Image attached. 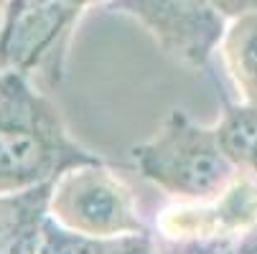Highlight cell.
<instances>
[{
  "label": "cell",
  "mask_w": 257,
  "mask_h": 254,
  "mask_svg": "<svg viewBox=\"0 0 257 254\" xmlns=\"http://www.w3.org/2000/svg\"><path fill=\"white\" fill-rule=\"evenodd\" d=\"M104 8L138 18L171 56L194 69L206 66L227 31L211 0H107Z\"/></svg>",
  "instance_id": "obj_5"
},
{
  "label": "cell",
  "mask_w": 257,
  "mask_h": 254,
  "mask_svg": "<svg viewBox=\"0 0 257 254\" xmlns=\"http://www.w3.org/2000/svg\"><path fill=\"white\" fill-rule=\"evenodd\" d=\"M94 3H102V6H104V3H107V0H92V6H94Z\"/></svg>",
  "instance_id": "obj_13"
},
{
  "label": "cell",
  "mask_w": 257,
  "mask_h": 254,
  "mask_svg": "<svg viewBox=\"0 0 257 254\" xmlns=\"http://www.w3.org/2000/svg\"><path fill=\"white\" fill-rule=\"evenodd\" d=\"M97 249H99V239L71 231L61 226L56 219L46 216L39 254H97Z\"/></svg>",
  "instance_id": "obj_10"
},
{
  "label": "cell",
  "mask_w": 257,
  "mask_h": 254,
  "mask_svg": "<svg viewBox=\"0 0 257 254\" xmlns=\"http://www.w3.org/2000/svg\"><path fill=\"white\" fill-rule=\"evenodd\" d=\"M211 3L216 6V11L224 18H232V21L257 11V0H211Z\"/></svg>",
  "instance_id": "obj_11"
},
{
  "label": "cell",
  "mask_w": 257,
  "mask_h": 254,
  "mask_svg": "<svg viewBox=\"0 0 257 254\" xmlns=\"http://www.w3.org/2000/svg\"><path fill=\"white\" fill-rule=\"evenodd\" d=\"M51 186L0 193V254H39Z\"/></svg>",
  "instance_id": "obj_7"
},
{
  "label": "cell",
  "mask_w": 257,
  "mask_h": 254,
  "mask_svg": "<svg viewBox=\"0 0 257 254\" xmlns=\"http://www.w3.org/2000/svg\"><path fill=\"white\" fill-rule=\"evenodd\" d=\"M49 216L94 239L148 231L138 216L133 191L104 163H87L61 173L51 186Z\"/></svg>",
  "instance_id": "obj_3"
},
{
  "label": "cell",
  "mask_w": 257,
  "mask_h": 254,
  "mask_svg": "<svg viewBox=\"0 0 257 254\" xmlns=\"http://www.w3.org/2000/svg\"><path fill=\"white\" fill-rule=\"evenodd\" d=\"M6 6H8V0H0V11H3Z\"/></svg>",
  "instance_id": "obj_12"
},
{
  "label": "cell",
  "mask_w": 257,
  "mask_h": 254,
  "mask_svg": "<svg viewBox=\"0 0 257 254\" xmlns=\"http://www.w3.org/2000/svg\"><path fill=\"white\" fill-rule=\"evenodd\" d=\"M133 158L143 178L189 203L211 201L234 183L237 165L222 148L216 127L196 125L178 110L148 142L135 145Z\"/></svg>",
  "instance_id": "obj_2"
},
{
  "label": "cell",
  "mask_w": 257,
  "mask_h": 254,
  "mask_svg": "<svg viewBox=\"0 0 257 254\" xmlns=\"http://www.w3.org/2000/svg\"><path fill=\"white\" fill-rule=\"evenodd\" d=\"M216 132L234 165L257 170V104H224V117Z\"/></svg>",
  "instance_id": "obj_9"
},
{
  "label": "cell",
  "mask_w": 257,
  "mask_h": 254,
  "mask_svg": "<svg viewBox=\"0 0 257 254\" xmlns=\"http://www.w3.org/2000/svg\"><path fill=\"white\" fill-rule=\"evenodd\" d=\"M92 0H8L0 26V71L31 77L51 69L61 77V59L82 11Z\"/></svg>",
  "instance_id": "obj_4"
},
{
  "label": "cell",
  "mask_w": 257,
  "mask_h": 254,
  "mask_svg": "<svg viewBox=\"0 0 257 254\" xmlns=\"http://www.w3.org/2000/svg\"><path fill=\"white\" fill-rule=\"evenodd\" d=\"M254 193L257 191L247 183H232L222 196L211 201L168 208L161 216L158 226L168 239L178 244H186V241L209 244V239L239 229L244 221H249V216L257 206Z\"/></svg>",
  "instance_id": "obj_6"
},
{
  "label": "cell",
  "mask_w": 257,
  "mask_h": 254,
  "mask_svg": "<svg viewBox=\"0 0 257 254\" xmlns=\"http://www.w3.org/2000/svg\"><path fill=\"white\" fill-rule=\"evenodd\" d=\"M224 61L249 104H257V11L227 26L222 39Z\"/></svg>",
  "instance_id": "obj_8"
},
{
  "label": "cell",
  "mask_w": 257,
  "mask_h": 254,
  "mask_svg": "<svg viewBox=\"0 0 257 254\" xmlns=\"http://www.w3.org/2000/svg\"><path fill=\"white\" fill-rule=\"evenodd\" d=\"M102 163L69 137L56 107L21 71H0V193L54 180L69 168Z\"/></svg>",
  "instance_id": "obj_1"
}]
</instances>
